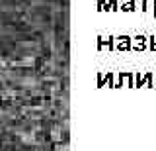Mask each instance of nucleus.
<instances>
[{"instance_id":"obj_7","label":"nucleus","mask_w":156,"mask_h":151,"mask_svg":"<svg viewBox=\"0 0 156 151\" xmlns=\"http://www.w3.org/2000/svg\"><path fill=\"white\" fill-rule=\"evenodd\" d=\"M109 4H111V10H115V6H117V0H111Z\"/></svg>"},{"instance_id":"obj_3","label":"nucleus","mask_w":156,"mask_h":151,"mask_svg":"<svg viewBox=\"0 0 156 151\" xmlns=\"http://www.w3.org/2000/svg\"><path fill=\"white\" fill-rule=\"evenodd\" d=\"M136 40H139V43H136V49H139V51L146 49V37H144V36H139Z\"/></svg>"},{"instance_id":"obj_4","label":"nucleus","mask_w":156,"mask_h":151,"mask_svg":"<svg viewBox=\"0 0 156 151\" xmlns=\"http://www.w3.org/2000/svg\"><path fill=\"white\" fill-rule=\"evenodd\" d=\"M123 10L133 12L135 10V2H133V0H123Z\"/></svg>"},{"instance_id":"obj_8","label":"nucleus","mask_w":156,"mask_h":151,"mask_svg":"<svg viewBox=\"0 0 156 151\" xmlns=\"http://www.w3.org/2000/svg\"><path fill=\"white\" fill-rule=\"evenodd\" d=\"M152 2H154V18H156V0H152Z\"/></svg>"},{"instance_id":"obj_1","label":"nucleus","mask_w":156,"mask_h":151,"mask_svg":"<svg viewBox=\"0 0 156 151\" xmlns=\"http://www.w3.org/2000/svg\"><path fill=\"white\" fill-rule=\"evenodd\" d=\"M143 85H146V86H150L152 89V73H146V77H136V86H143Z\"/></svg>"},{"instance_id":"obj_6","label":"nucleus","mask_w":156,"mask_h":151,"mask_svg":"<svg viewBox=\"0 0 156 151\" xmlns=\"http://www.w3.org/2000/svg\"><path fill=\"white\" fill-rule=\"evenodd\" d=\"M150 0H140V6H143V10H146V6H148Z\"/></svg>"},{"instance_id":"obj_2","label":"nucleus","mask_w":156,"mask_h":151,"mask_svg":"<svg viewBox=\"0 0 156 151\" xmlns=\"http://www.w3.org/2000/svg\"><path fill=\"white\" fill-rule=\"evenodd\" d=\"M119 49H131V37H119Z\"/></svg>"},{"instance_id":"obj_5","label":"nucleus","mask_w":156,"mask_h":151,"mask_svg":"<svg viewBox=\"0 0 156 151\" xmlns=\"http://www.w3.org/2000/svg\"><path fill=\"white\" fill-rule=\"evenodd\" d=\"M150 49H152V51H156V40H154V37H150Z\"/></svg>"}]
</instances>
